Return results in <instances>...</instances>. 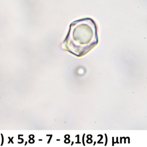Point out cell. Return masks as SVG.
<instances>
[{"instance_id":"cell-1","label":"cell","mask_w":147,"mask_h":147,"mask_svg":"<svg viewBox=\"0 0 147 147\" xmlns=\"http://www.w3.org/2000/svg\"><path fill=\"white\" fill-rule=\"evenodd\" d=\"M98 43L96 24L92 19L86 18L70 24L63 45L69 51L80 55L89 51Z\"/></svg>"}]
</instances>
